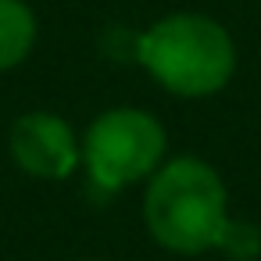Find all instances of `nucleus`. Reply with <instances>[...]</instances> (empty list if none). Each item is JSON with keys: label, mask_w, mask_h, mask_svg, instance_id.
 Listing matches in <instances>:
<instances>
[{"label": "nucleus", "mask_w": 261, "mask_h": 261, "mask_svg": "<svg viewBox=\"0 0 261 261\" xmlns=\"http://www.w3.org/2000/svg\"><path fill=\"white\" fill-rule=\"evenodd\" d=\"M140 61L165 90L207 97L229 83L236 47L218 22L204 15H172L140 40Z\"/></svg>", "instance_id": "2"}, {"label": "nucleus", "mask_w": 261, "mask_h": 261, "mask_svg": "<svg viewBox=\"0 0 261 261\" xmlns=\"http://www.w3.org/2000/svg\"><path fill=\"white\" fill-rule=\"evenodd\" d=\"M161 154L165 129L158 118L136 108L104 111L86 133V168L104 190H122L143 175H154Z\"/></svg>", "instance_id": "3"}, {"label": "nucleus", "mask_w": 261, "mask_h": 261, "mask_svg": "<svg viewBox=\"0 0 261 261\" xmlns=\"http://www.w3.org/2000/svg\"><path fill=\"white\" fill-rule=\"evenodd\" d=\"M11 154L22 172L40 179H65L79 165V143L72 129L47 111L25 115L11 129Z\"/></svg>", "instance_id": "4"}, {"label": "nucleus", "mask_w": 261, "mask_h": 261, "mask_svg": "<svg viewBox=\"0 0 261 261\" xmlns=\"http://www.w3.org/2000/svg\"><path fill=\"white\" fill-rule=\"evenodd\" d=\"M143 215L154 240L179 254H200L225 243L232 225L218 172L197 158H175L150 175Z\"/></svg>", "instance_id": "1"}, {"label": "nucleus", "mask_w": 261, "mask_h": 261, "mask_svg": "<svg viewBox=\"0 0 261 261\" xmlns=\"http://www.w3.org/2000/svg\"><path fill=\"white\" fill-rule=\"evenodd\" d=\"M36 40V18L22 0H0V72L15 68Z\"/></svg>", "instance_id": "5"}]
</instances>
